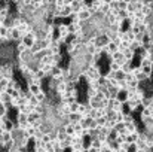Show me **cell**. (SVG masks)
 Here are the masks:
<instances>
[{"mask_svg": "<svg viewBox=\"0 0 153 152\" xmlns=\"http://www.w3.org/2000/svg\"><path fill=\"white\" fill-rule=\"evenodd\" d=\"M116 151H117V152H128L126 149H122V148H119V149H116Z\"/></svg>", "mask_w": 153, "mask_h": 152, "instance_id": "cell-31", "label": "cell"}, {"mask_svg": "<svg viewBox=\"0 0 153 152\" xmlns=\"http://www.w3.org/2000/svg\"><path fill=\"white\" fill-rule=\"evenodd\" d=\"M123 118H125V113H123V112H117V113L114 115V121H116V122H123Z\"/></svg>", "mask_w": 153, "mask_h": 152, "instance_id": "cell-24", "label": "cell"}, {"mask_svg": "<svg viewBox=\"0 0 153 152\" xmlns=\"http://www.w3.org/2000/svg\"><path fill=\"white\" fill-rule=\"evenodd\" d=\"M125 131H126V134H132V133H137V131H138V125H137V122L125 124Z\"/></svg>", "mask_w": 153, "mask_h": 152, "instance_id": "cell-10", "label": "cell"}, {"mask_svg": "<svg viewBox=\"0 0 153 152\" xmlns=\"http://www.w3.org/2000/svg\"><path fill=\"white\" fill-rule=\"evenodd\" d=\"M77 18H79L80 22H88V21L92 18V13H91L88 9H82V10L77 12Z\"/></svg>", "mask_w": 153, "mask_h": 152, "instance_id": "cell-4", "label": "cell"}, {"mask_svg": "<svg viewBox=\"0 0 153 152\" xmlns=\"http://www.w3.org/2000/svg\"><path fill=\"white\" fill-rule=\"evenodd\" d=\"M114 99L119 101V103L125 104V103L128 101V93H126V91H117V94H116V97H114Z\"/></svg>", "mask_w": 153, "mask_h": 152, "instance_id": "cell-11", "label": "cell"}, {"mask_svg": "<svg viewBox=\"0 0 153 152\" xmlns=\"http://www.w3.org/2000/svg\"><path fill=\"white\" fill-rule=\"evenodd\" d=\"M131 81H135V76L132 73H125V82H131Z\"/></svg>", "mask_w": 153, "mask_h": 152, "instance_id": "cell-27", "label": "cell"}, {"mask_svg": "<svg viewBox=\"0 0 153 152\" xmlns=\"http://www.w3.org/2000/svg\"><path fill=\"white\" fill-rule=\"evenodd\" d=\"M3 127H4V130L6 131H12L13 128H15V122H13V119H10V118H4V121H3Z\"/></svg>", "mask_w": 153, "mask_h": 152, "instance_id": "cell-9", "label": "cell"}, {"mask_svg": "<svg viewBox=\"0 0 153 152\" xmlns=\"http://www.w3.org/2000/svg\"><path fill=\"white\" fill-rule=\"evenodd\" d=\"M102 143H104V142H100L98 139H92V140H89V146L94 148V149H97V151H101Z\"/></svg>", "mask_w": 153, "mask_h": 152, "instance_id": "cell-15", "label": "cell"}, {"mask_svg": "<svg viewBox=\"0 0 153 152\" xmlns=\"http://www.w3.org/2000/svg\"><path fill=\"white\" fill-rule=\"evenodd\" d=\"M77 107H79V101L70 104V106H68V113H77Z\"/></svg>", "mask_w": 153, "mask_h": 152, "instance_id": "cell-22", "label": "cell"}, {"mask_svg": "<svg viewBox=\"0 0 153 152\" xmlns=\"http://www.w3.org/2000/svg\"><path fill=\"white\" fill-rule=\"evenodd\" d=\"M88 88L98 91L100 90V81H91V82H88Z\"/></svg>", "mask_w": 153, "mask_h": 152, "instance_id": "cell-21", "label": "cell"}, {"mask_svg": "<svg viewBox=\"0 0 153 152\" xmlns=\"http://www.w3.org/2000/svg\"><path fill=\"white\" fill-rule=\"evenodd\" d=\"M114 79H116V81H122V79H125V73H123L122 70L116 72V73H114Z\"/></svg>", "mask_w": 153, "mask_h": 152, "instance_id": "cell-25", "label": "cell"}, {"mask_svg": "<svg viewBox=\"0 0 153 152\" xmlns=\"http://www.w3.org/2000/svg\"><path fill=\"white\" fill-rule=\"evenodd\" d=\"M36 42H37V36H36V33L25 34V36H22V39H21V43H22L27 49H31V46H33Z\"/></svg>", "mask_w": 153, "mask_h": 152, "instance_id": "cell-3", "label": "cell"}, {"mask_svg": "<svg viewBox=\"0 0 153 152\" xmlns=\"http://www.w3.org/2000/svg\"><path fill=\"white\" fill-rule=\"evenodd\" d=\"M123 122H125V124H131V122H135V119H134V116L129 113V115H125V118H123Z\"/></svg>", "mask_w": 153, "mask_h": 152, "instance_id": "cell-26", "label": "cell"}, {"mask_svg": "<svg viewBox=\"0 0 153 152\" xmlns=\"http://www.w3.org/2000/svg\"><path fill=\"white\" fill-rule=\"evenodd\" d=\"M13 73H15V66L12 63H1V78L10 81L13 79Z\"/></svg>", "mask_w": 153, "mask_h": 152, "instance_id": "cell-2", "label": "cell"}, {"mask_svg": "<svg viewBox=\"0 0 153 152\" xmlns=\"http://www.w3.org/2000/svg\"><path fill=\"white\" fill-rule=\"evenodd\" d=\"M153 116V106H149V107H143L141 109V119H149Z\"/></svg>", "mask_w": 153, "mask_h": 152, "instance_id": "cell-8", "label": "cell"}, {"mask_svg": "<svg viewBox=\"0 0 153 152\" xmlns=\"http://www.w3.org/2000/svg\"><path fill=\"white\" fill-rule=\"evenodd\" d=\"M122 54H123V58H125V61L132 64V60H134V57H135V52L129 48V49H126L125 52H122Z\"/></svg>", "mask_w": 153, "mask_h": 152, "instance_id": "cell-12", "label": "cell"}, {"mask_svg": "<svg viewBox=\"0 0 153 152\" xmlns=\"http://www.w3.org/2000/svg\"><path fill=\"white\" fill-rule=\"evenodd\" d=\"M146 152H153V146H147V149H146Z\"/></svg>", "mask_w": 153, "mask_h": 152, "instance_id": "cell-30", "label": "cell"}, {"mask_svg": "<svg viewBox=\"0 0 153 152\" xmlns=\"http://www.w3.org/2000/svg\"><path fill=\"white\" fill-rule=\"evenodd\" d=\"M108 109H111L114 113H117V112H122V110H123V104H122V103H119L116 99H111V100H110V106H108Z\"/></svg>", "mask_w": 153, "mask_h": 152, "instance_id": "cell-7", "label": "cell"}, {"mask_svg": "<svg viewBox=\"0 0 153 152\" xmlns=\"http://www.w3.org/2000/svg\"><path fill=\"white\" fill-rule=\"evenodd\" d=\"M88 152H100V151H97V149H94V148H91V146H88Z\"/></svg>", "mask_w": 153, "mask_h": 152, "instance_id": "cell-29", "label": "cell"}, {"mask_svg": "<svg viewBox=\"0 0 153 152\" xmlns=\"http://www.w3.org/2000/svg\"><path fill=\"white\" fill-rule=\"evenodd\" d=\"M27 119H28V124H34V122H37V121H40L42 119V116L37 113V112H31L30 115H27Z\"/></svg>", "mask_w": 153, "mask_h": 152, "instance_id": "cell-13", "label": "cell"}, {"mask_svg": "<svg viewBox=\"0 0 153 152\" xmlns=\"http://www.w3.org/2000/svg\"><path fill=\"white\" fill-rule=\"evenodd\" d=\"M125 40H126L129 45H131V43L135 40V34H134V33H132L129 28H128V30H125Z\"/></svg>", "mask_w": 153, "mask_h": 152, "instance_id": "cell-16", "label": "cell"}, {"mask_svg": "<svg viewBox=\"0 0 153 152\" xmlns=\"http://www.w3.org/2000/svg\"><path fill=\"white\" fill-rule=\"evenodd\" d=\"M128 0H119V10H126L128 7Z\"/></svg>", "mask_w": 153, "mask_h": 152, "instance_id": "cell-23", "label": "cell"}, {"mask_svg": "<svg viewBox=\"0 0 153 152\" xmlns=\"http://www.w3.org/2000/svg\"><path fill=\"white\" fill-rule=\"evenodd\" d=\"M100 152H113V149H110L108 146H104V148H101V151Z\"/></svg>", "mask_w": 153, "mask_h": 152, "instance_id": "cell-28", "label": "cell"}, {"mask_svg": "<svg viewBox=\"0 0 153 152\" xmlns=\"http://www.w3.org/2000/svg\"><path fill=\"white\" fill-rule=\"evenodd\" d=\"M101 70L100 67H88L85 72H83V79H86V82H91V81H100L101 78Z\"/></svg>", "mask_w": 153, "mask_h": 152, "instance_id": "cell-1", "label": "cell"}, {"mask_svg": "<svg viewBox=\"0 0 153 152\" xmlns=\"http://www.w3.org/2000/svg\"><path fill=\"white\" fill-rule=\"evenodd\" d=\"M62 76H64V67H61V66L52 67V70H51L52 79H62Z\"/></svg>", "mask_w": 153, "mask_h": 152, "instance_id": "cell-5", "label": "cell"}, {"mask_svg": "<svg viewBox=\"0 0 153 152\" xmlns=\"http://www.w3.org/2000/svg\"><path fill=\"white\" fill-rule=\"evenodd\" d=\"M79 119H80V116L77 113H68L67 115V121L70 124H76V122H79Z\"/></svg>", "mask_w": 153, "mask_h": 152, "instance_id": "cell-17", "label": "cell"}, {"mask_svg": "<svg viewBox=\"0 0 153 152\" xmlns=\"http://www.w3.org/2000/svg\"><path fill=\"white\" fill-rule=\"evenodd\" d=\"M134 152H146V151H138V149H137V151H134Z\"/></svg>", "mask_w": 153, "mask_h": 152, "instance_id": "cell-32", "label": "cell"}, {"mask_svg": "<svg viewBox=\"0 0 153 152\" xmlns=\"http://www.w3.org/2000/svg\"><path fill=\"white\" fill-rule=\"evenodd\" d=\"M95 122H97V127H98V128H102V127H105V124H107V116H101V118H97V119H95Z\"/></svg>", "mask_w": 153, "mask_h": 152, "instance_id": "cell-20", "label": "cell"}, {"mask_svg": "<svg viewBox=\"0 0 153 152\" xmlns=\"http://www.w3.org/2000/svg\"><path fill=\"white\" fill-rule=\"evenodd\" d=\"M113 152H117V151H116V149H114V151H113Z\"/></svg>", "mask_w": 153, "mask_h": 152, "instance_id": "cell-33", "label": "cell"}, {"mask_svg": "<svg viewBox=\"0 0 153 152\" xmlns=\"http://www.w3.org/2000/svg\"><path fill=\"white\" fill-rule=\"evenodd\" d=\"M7 113H9V107L0 101V116H1V118H6Z\"/></svg>", "mask_w": 153, "mask_h": 152, "instance_id": "cell-19", "label": "cell"}, {"mask_svg": "<svg viewBox=\"0 0 153 152\" xmlns=\"http://www.w3.org/2000/svg\"><path fill=\"white\" fill-rule=\"evenodd\" d=\"M62 128H64V131H65L67 137H73V136H74V127H73V124L67 122V124H65Z\"/></svg>", "mask_w": 153, "mask_h": 152, "instance_id": "cell-14", "label": "cell"}, {"mask_svg": "<svg viewBox=\"0 0 153 152\" xmlns=\"http://www.w3.org/2000/svg\"><path fill=\"white\" fill-rule=\"evenodd\" d=\"M119 70H120V64H117V63H114V61H110V63H108V72L116 73V72H119Z\"/></svg>", "mask_w": 153, "mask_h": 152, "instance_id": "cell-18", "label": "cell"}, {"mask_svg": "<svg viewBox=\"0 0 153 152\" xmlns=\"http://www.w3.org/2000/svg\"><path fill=\"white\" fill-rule=\"evenodd\" d=\"M89 106L85 103V101H79V107H77V115L79 116H86L89 113Z\"/></svg>", "mask_w": 153, "mask_h": 152, "instance_id": "cell-6", "label": "cell"}]
</instances>
